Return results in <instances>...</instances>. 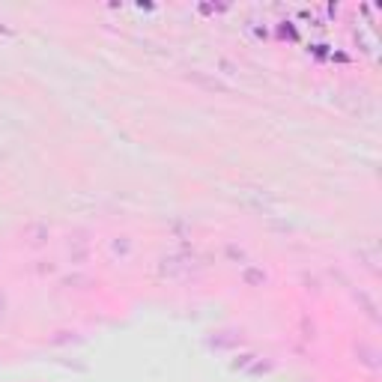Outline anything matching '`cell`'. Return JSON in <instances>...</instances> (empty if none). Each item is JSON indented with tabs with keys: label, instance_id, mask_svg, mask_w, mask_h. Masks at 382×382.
Listing matches in <instances>:
<instances>
[{
	"label": "cell",
	"instance_id": "cell-1",
	"mask_svg": "<svg viewBox=\"0 0 382 382\" xmlns=\"http://www.w3.org/2000/svg\"><path fill=\"white\" fill-rule=\"evenodd\" d=\"M189 263L182 260V257H171V260H164V266H162V272L164 275H176V272H189Z\"/></svg>",
	"mask_w": 382,
	"mask_h": 382
}]
</instances>
